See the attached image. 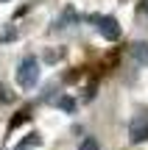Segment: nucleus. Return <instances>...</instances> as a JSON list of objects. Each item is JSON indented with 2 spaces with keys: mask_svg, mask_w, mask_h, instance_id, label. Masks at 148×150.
<instances>
[{
  "mask_svg": "<svg viewBox=\"0 0 148 150\" xmlns=\"http://www.w3.org/2000/svg\"><path fill=\"white\" fill-rule=\"evenodd\" d=\"M36 83H39V61H36V56H25L17 64V86L34 89Z\"/></svg>",
  "mask_w": 148,
  "mask_h": 150,
  "instance_id": "f257e3e1",
  "label": "nucleus"
},
{
  "mask_svg": "<svg viewBox=\"0 0 148 150\" xmlns=\"http://www.w3.org/2000/svg\"><path fill=\"white\" fill-rule=\"evenodd\" d=\"M92 22H95L98 33L106 39V42H117V39H120V22H117V17L98 14V17H92Z\"/></svg>",
  "mask_w": 148,
  "mask_h": 150,
  "instance_id": "f03ea898",
  "label": "nucleus"
},
{
  "mask_svg": "<svg viewBox=\"0 0 148 150\" xmlns=\"http://www.w3.org/2000/svg\"><path fill=\"white\" fill-rule=\"evenodd\" d=\"M129 142L132 145H140V142H148V114H137L129 125Z\"/></svg>",
  "mask_w": 148,
  "mask_h": 150,
  "instance_id": "7ed1b4c3",
  "label": "nucleus"
},
{
  "mask_svg": "<svg viewBox=\"0 0 148 150\" xmlns=\"http://www.w3.org/2000/svg\"><path fill=\"white\" fill-rule=\"evenodd\" d=\"M132 59L137 61V64L148 67V42H134L132 45Z\"/></svg>",
  "mask_w": 148,
  "mask_h": 150,
  "instance_id": "20e7f679",
  "label": "nucleus"
},
{
  "mask_svg": "<svg viewBox=\"0 0 148 150\" xmlns=\"http://www.w3.org/2000/svg\"><path fill=\"white\" fill-rule=\"evenodd\" d=\"M39 134H31V139H25V142H20V145H17V150H31V147H36L39 145Z\"/></svg>",
  "mask_w": 148,
  "mask_h": 150,
  "instance_id": "39448f33",
  "label": "nucleus"
},
{
  "mask_svg": "<svg viewBox=\"0 0 148 150\" xmlns=\"http://www.w3.org/2000/svg\"><path fill=\"white\" fill-rule=\"evenodd\" d=\"M78 150H101V145H98V139H95V136H87V139H81Z\"/></svg>",
  "mask_w": 148,
  "mask_h": 150,
  "instance_id": "423d86ee",
  "label": "nucleus"
},
{
  "mask_svg": "<svg viewBox=\"0 0 148 150\" xmlns=\"http://www.w3.org/2000/svg\"><path fill=\"white\" fill-rule=\"evenodd\" d=\"M59 108H64V111H76V100H73V97H61Z\"/></svg>",
  "mask_w": 148,
  "mask_h": 150,
  "instance_id": "0eeeda50",
  "label": "nucleus"
},
{
  "mask_svg": "<svg viewBox=\"0 0 148 150\" xmlns=\"http://www.w3.org/2000/svg\"><path fill=\"white\" fill-rule=\"evenodd\" d=\"M11 100H14V95H11L6 86H0V103H11Z\"/></svg>",
  "mask_w": 148,
  "mask_h": 150,
  "instance_id": "6e6552de",
  "label": "nucleus"
},
{
  "mask_svg": "<svg viewBox=\"0 0 148 150\" xmlns=\"http://www.w3.org/2000/svg\"><path fill=\"white\" fill-rule=\"evenodd\" d=\"M17 36V33H14V28H9V31H3V33H0V42H6V39H14Z\"/></svg>",
  "mask_w": 148,
  "mask_h": 150,
  "instance_id": "1a4fd4ad",
  "label": "nucleus"
},
{
  "mask_svg": "<svg viewBox=\"0 0 148 150\" xmlns=\"http://www.w3.org/2000/svg\"><path fill=\"white\" fill-rule=\"evenodd\" d=\"M143 11H145V14H148V0H143Z\"/></svg>",
  "mask_w": 148,
  "mask_h": 150,
  "instance_id": "9d476101",
  "label": "nucleus"
}]
</instances>
